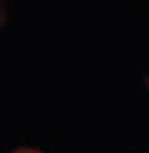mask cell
Returning a JSON list of instances; mask_svg holds the SVG:
<instances>
[{
    "label": "cell",
    "instance_id": "6da1fadb",
    "mask_svg": "<svg viewBox=\"0 0 149 153\" xmlns=\"http://www.w3.org/2000/svg\"><path fill=\"white\" fill-rule=\"evenodd\" d=\"M13 153H42V152L33 150V148H20V150H15Z\"/></svg>",
    "mask_w": 149,
    "mask_h": 153
}]
</instances>
